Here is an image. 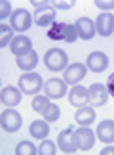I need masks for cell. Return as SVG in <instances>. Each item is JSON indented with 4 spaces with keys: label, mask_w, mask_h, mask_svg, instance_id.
<instances>
[{
    "label": "cell",
    "mask_w": 114,
    "mask_h": 155,
    "mask_svg": "<svg viewBox=\"0 0 114 155\" xmlns=\"http://www.w3.org/2000/svg\"><path fill=\"white\" fill-rule=\"evenodd\" d=\"M74 119H76V123H78V124H82V127L93 124V121H95V109H93V107H88V105L78 107V111H76Z\"/></svg>",
    "instance_id": "cell-21"
},
{
    "label": "cell",
    "mask_w": 114,
    "mask_h": 155,
    "mask_svg": "<svg viewBox=\"0 0 114 155\" xmlns=\"http://www.w3.org/2000/svg\"><path fill=\"white\" fill-rule=\"evenodd\" d=\"M86 67L93 73H103V71L109 67V56L105 52H91L86 59Z\"/></svg>",
    "instance_id": "cell-8"
},
{
    "label": "cell",
    "mask_w": 114,
    "mask_h": 155,
    "mask_svg": "<svg viewBox=\"0 0 114 155\" xmlns=\"http://www.w3.org/2000/svg\"><path fill=\"white\" fill-rule=\"evenodd\" d=\"M0 124L6 132H17L21 128V115L15 109H4L0 115Z\"/></svg>",
    "instance_id": "cell-5"
},
{
    "label": "cell",
    "mask_w": 114,
    "mask_h": 155,
    "mask_svg": "<svg viewBox=\"0 0 114 155\" xmlns=\"http://www.w3.org/2000/svg\"><path fill=\"white\" fill-rule=\"evenodd\" d=\"M21 94L23 92L15 86H4L2 92H0V100H2V104L6 107H14L21 102Z\"/></svg>",
    "instance_id": "cell-18"
},
{
    "label": "cell",
    "mask_w": 114,
    "mask_h": 155,
    "mask_svg": "<svg viewBox=\"0 0 114 155\" xmlns=\"http://www.w3.org/2000/svg\"><path fill=\"white\" fill-rule=\"evenodd\" d=\"M44 63H46V67L50 71L57 73V71H65V69H67L69 58H67V54H65L61 48H51V50H48L44 54Z\"/></svg>",
    "instance_id": "cell-2"
},
{
    "label": "cell",
    "mask_w": 114,
    "mask_h": 155,
    "mask_svg": "<svg viewBox=\"0 0 114 155\" xmlns=\"http://www.w3.org/2000/svg\"><path fill=\"white\" fill-rule=\"evenodd\" d=\"M48 38H51V40H63V42L72 44L74 40L80 38V37H78V31H76V25H74V23L55 21L50 27V31H48Z\"/></svg>",
    "instance_id": "cell-1"
},
{
    "label": "cell",
    "mask_w": 114,
    "mask_h": 155,
    "mask_svg": "<svg viewBox=\"0 0 114 155\" xmlns=\"http://www.w3.org/2000/svg\"><path fill=\"white\" fill-rule=\"evenodd\" d=\"M34 23H36L38 27H51L53 23H55L57 19V12L53 6H50V8H42V10H36L34 12Z\"/></svg>",
    "instance_id": "cell-13"
},
{
    "label": "cell",
    "mask_w": 114,
    "mask_h": 155,
    "mask_svg": "<svg viewBox=\"0 0 114 155\" xmlns=\"http://www.w3.org/2000/svg\"><path fill=\"white\" fill-rule=\"evenodd\" d=\"M74 136H76V144H78V150H82V151H89L93 147L95 144V134L91 128H88V127H82V128H78L74 130Z\"/></svg>",
    "instance_id": "cell-9"
},
{
    "label": "cell",
    "mask_w": 114,
    "mask_h": 155,
    "mask_svg": "<svg viewBox=\"0 0 114 155\" xmlns=\"http://www.w3.org/2000/svg\"><path fill=\"white\" fill-rule=\"evenodd\" d=\"M59 115H61V109H59V105L51 104V102H50V105H48L44 111H42V117H44L48 123H55L57 119H59Z\"/></svg>",
    "instance_id": "cell-23"
},
{
    "label": "cell",
    "mask_w": 114,
    "mask_h": 155,
    "mask_svg": "<svg viewBox=\"0 0 114 155\" xmlns=\"http://www.w3.org/2000/svg\"><path fill=\"white\" fill-rule=\"evenodd\" d=\"M95 6L103 12H109V10H114V0H95Z\"/></svg>",
    "instance_id": "cell-27"
},
{
    "label": "cell",
    "mask_w": 114,
    "mask_h": 155,
    "mask_svg": "<svg viewBox=\"0 0 114 155\" xmlns=\"http://www.w3.org/2000/svg\"><path fill=\"white\" fill-rule=\"evenodd\" d=\"M106 90H109V94L114 98V73L109 75V79H106Z\"/></svg>",
    "instance_id": "cell-30"
},
{
    "label": "cell",
    "mask_w": 114,
    "mask_h": 155,
    "mask_svg": "<svg viewBox=\"0 0 114 155\" xmlns=\"http://www.w3.org/2000/svg\"><path fill=\"white\" fill-rule=\"evenodd\" d=\"M97 138L101 142H105V144H112L114 142V121L110 119H105V121H101L97 124Z\"/></svg>",
    "instance_id": "cell-17"
},
{
    "label": "cell",
    "mask_w": 114,
    "mask_h": 155,
    "mask_svg": "<svg viewBox=\"0 0 114 155\" xmlns=\"http://www.w3.org/2000/svg\"><path fill=\"white\" fill-rule=\"evenodd\" d=\"M101 155H114V146H106L105 150H101Z\"/></svg>",
    "instance_id": "cell-31"
},
{
    "label": "cell",
    "mask_w": 114,
    "mask_h": 155,
    "mask_svg": "<svg viewBox=\"0 0 114 155\" xmlns=\"http://www.w3.org/2000/svg\"><path fill=\"white\" fill-rule=\"evenodd\" d=\"M10 50H11V54H14L15 58L25 56V54H29V52L32 50V42H31V38H29V37H25V35H17V37L11 40Z\"/></svg>",
    "instance_id": "cell-15"
},
{
    "label": "cell",
    "mask_w": 114,
    "mask_h": 155,
    "mask_svg": "<svg viewBox=\"0 0 114 155\" xmlns=\"http://www.w3.org/2000/svg\"><path fill=\"white\" fill-rule=\"evenodd\" d=\"M0 35H2V38H0V46H2V48H6L8 44H11V40L15 38L11 25H6V23H2V25H0Z\"/></svg>",
    "instance_id": "cell-22"
},
{
    "label": "cell",
    "mask_w": 114,
    "mask_h": 155,
    "mask_svg": "<svg viewBox=\"0 0 114 155\" xmlns=\"http://www.w3.org/2000/svg\"><path fill=\"white\" fill-rule=\"evenodd\" d=\"M74 25H76L78 37L84 38V40H91L95 37V33H97V29H95V21H91L89 17H78Z\"/></svg>",
    "instance_id": "cell-14"
},
{
    "label": "cell",
    "mask_w": 114,
    "mask_h": 155,
    "mask_svg": "<svg viewBox=\"0 0 114 155\" xmlns=\"http://www.w3.org/2000/svg\"><path fill=\"white\" fill-rule=\"evenodd\" d=\"M69 102L72 104L74 107H84L88 102H89V92L88 88H84L80 84H74L72 90L69 92Z\"/></svg>",
    "instance_id": "cell-16"
},
{
    "label": "cell",
    "mask_w": 114,
    "mask_h": 155,
    "mask_svg": "<svg viewBox=\"0 0 114 155\" xmlns=\"http://www.w3.org/2000/svg\"><path fill=\"white\" fill-rule=\"evenodd\" d=\"M10 10H11L10 8V2H8V0H2V2H0V19H6V17L10 15Z\"/></svg>",
    "instance_id": "cell-29"
},
{
    "label": "cell",
    "mask_w": 114,
    "mask_h": 155,
    "mask_svg": "<svg viewBox=\"0 0 114 155\" xmlns=\"http://www.w3.org/2000/svg\"><path fill=\"white\" fill-rule=\"evenodd\" d=\"M89 92V104H91L93 107H101L106 104V100H109V90H106L105 84H101V82H95V84H91L88 88Z\"/></svg>",
    "instance_id": "cell-10"
},
{
    "label": "cell",
    "mask_w": 114,
    "mask_h": 155,
    "mask_svg": "<svg viewBox=\"0 0 114 155\" xmlns=\"http://www.w3.org/2000/svg\"><path fill=\"white\" fill-rule=\"evenodd\" d=\"M74 6L72 0H69V2H65V0H53V8L55 10H70Z\"/></svg>",
    "instance_id": "cell-28"
},
{
    "label": "cell",
    "mask_w": 114,
    "mask_h": 155,
    "mask_svg": "<svg viewBox=\"0 0 114 155\" xmlns=\"http://www.w3.org/2000/svg\"><path fill=\"white\" fill-rule=\"evenodd\" d=\"M95 29L101 37H109V35L114 33V15L110 12H103L99 14V17L95 19Z\"/></svg>",
    "instance_id": "cell-12"
},
{
    "label": "cell",
    "mask_w": 114,
    "mask_h": 155,
    "mask_svg": "<svg viewBox=\"0 0 114 155\" xmlns=\"http://www.w3.org/2000/svg\"><path fill=\"white\" fill-rule=\"evenodd\" d=\"M57 146L63 153H74L78 150V144H76V136H74V128L69 127L67 130L59 132L57 136Z\"/></svg>",
    "instance_id": "cell-6"
},
{
    "label": "cell",
    "mask_w": 114,
    "mask_h": 155,
    "mask_svg": "<svg viewBox=\"0 0 114 155\" xmlns=\"http://www.w3.org/2000/svg\"><path fill=\"white\" fill-rule=\"evenodd\" d=\"M32 21H34V17L29 14L27 10H23V8L11 12V17H10V25H11V29H14V31H17V33L29 31V27L32 25Z\"/></svg>",
    "instance_id": "cell-4"
},
{
    "label": "cell",
    "mask_w": 114,
    "mask_h": 155,
    "mask_svg": "<svg viewBox=\"0 0 114 155\" xmlns=\"http://www.w3.org/2000/svg\"><path fill=\"white\" fill-rule=\"evenodd\" d=\"M86 71H88V67L84 63H80V61H76V63H70L67 69H65V75H63V81L67 82V84H78L84 77H86Z\"/></svg>",
    "instance_id": "cell-7"
},
{
    "label": "cell",
    "mask_w": 114,
    "mask_h": 155,
    "mask_svg": "<svg viewBox=\"0 0 114 155\" xmlns=\"http://www.w3.org/2000/svg\"><path fill=\"white\" fill-rule=\"evenodd\" d=\"M55 151H57V146L53 144L51 140H44L40 144V147H38V153L40 155H55Z\"/></svg>",
    "instance_id": "cell-26"
},
{
    "label": "cell",
    "mask_w": 114,
    "mask_h": 155,
    "mask_svg": "<svg viewBox=\"0 0 114 155\" xmlns=\"http://www.w3.org/2000/svg\"><path fill=\"white\" fill-rule=\"evenodd\" d=\"M44 94L50 100H59L67 94V82L63 79H50L44 84Z\"/></svg>",
    "instance_id": "cell-11"
},
{
    "label": "cell",
    "mask_w": 114,
    "mask_h": 155,
    "mask_svg": "<svg viewBox=\"0 0 114 155\" xmlns=\"http://www.w3.org/2000/svg\"><path fill=\"white\" fill-rule=\"evenodd\" d=\"M36 151L38 150L32 142H21V144H17V147H15L17 155H36Z\"/></svg>",
    "instance_id": "cell-24"
},
{
    "label": "cell",
    "mask_w": 114,
    "mask_h": 155,
    "mask_svg": "<svg viewBox=\"0 0 114 155\" xmlns=\"http://www.w3.org/2000/svg\"><path fill=\"white\" fill-rule=\"evenodd\" d=\"M15 63H17V67L19 69H23V71H32L34 67L38 65V54L34 52V50H31L29 54H25V56H19L15 59Z\"/></svg>",
    "instance_id": "cell-19"
},
{
    "label": "cell",
    "mask_w": 114,
    "mask_h": 155,
    "mask_svg": "<svg viewBox=\"0 0 114 155\" xmlns=\"http://www.w3.org/2000/svg\"><path fill=\"white\" fill-rule=\"evenodd\" d=\"M42 88V77L38 73H32V71H29V73H23L19 77V90L23 94H38Z\"/></svg>",
    "instance_id": "cell-3"
},
{
    "label": "cell",
    "mask_w": 114,
    "mask_h": 155,
    "mask_svg": "<svg viewBox=\"0 0 114 155\" xmlns=\"http://www.w3.org/2000/svg\"><path fill=\"white\" fill-rule=\"evenodd\" d=\"M31 136L36 140H46L48 134H50V124H48L46 119H42V121H32L31 123Z\"/></svg>",
    "instance_id": "cell-20"
},
{
    "label": "cell",
    "mask_w": 114,
    "mask_h": 155,
    "mask_svg": "<svg viewBox=\"0 0 114 155\" xmlns=\"http://www.w3.org/2000/svg\"><path fill=\"white\" fill-rule=\"evenodd\" d=\"M48 105H50V98L48 96H34L32 98V109L36 113H42Z\"/></svg>",
    "instance_id": "cell-25"
}]
</instances>
